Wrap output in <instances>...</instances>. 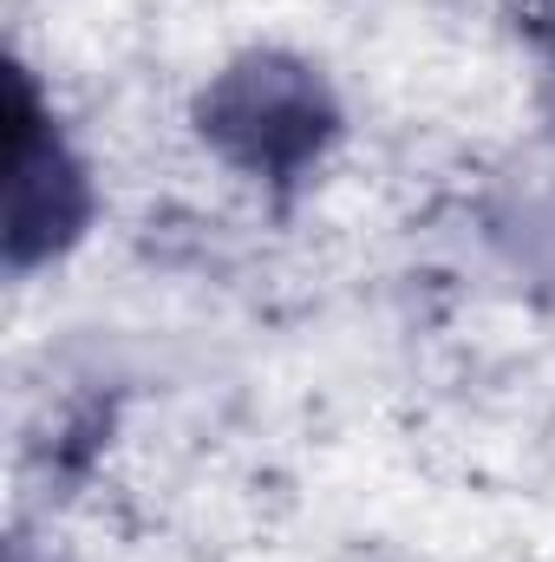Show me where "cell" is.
<instances>
[{"label": "cell", "instance_id": "6da1fadb", "mask_svg": "<svg viewBox=\"0 0 555 562\" xmlns=\"http://www.w3.org/2000/svg\"><path fill=\"white\" fill-rule=\"evenodd\" d=\"M196 132L203 144L236 164L242 177L262 183H294L301 170L320 164V150L340 138V105L327 92V79L294 59V53H242L229 59L203 99H196Z\"/></svg>", "mask_w": 555, "mask_h": 562}, {"label": "cell", "instance_id": "7a4b0ae2", "mask_svg": "<svg viewBox=\"0 0 555 562\" xmlns=\"http://www.w3.org/2000/svg\"><path fill=\"white\" fill-rule=\"evenodd\" d=\"M92 223V177L59 138V125L39 112L26 66L7 72V269L26 276L53 256H66Z\"/></svg>", "mask_w": 555, "mask_h": 562}, {"label": "cell", "instance_id": "3957f363", "mask_svg": "<svg viewBox=\"0 0 555 562\" xmlns=\"http://www.w3.org/2000/svg\"><path fill=\"white\" fill-rule=\"evenodd\" d=\"M13 562H26V557H13Z\"/></svg>", "mask_w": 555, "mask_h": 562}]
</instances>
